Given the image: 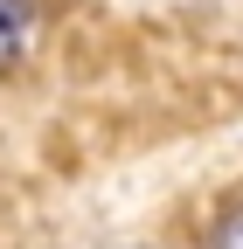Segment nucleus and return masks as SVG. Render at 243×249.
Segmentation results:
<instances>
[{
	"instance_id": "1",
	"label": "nucleus",
	"mask_w": 243,
	"mask_h": 249,
	"mask_svg": "<svg viewBox=\"0 0 243 249\" xmlns=\"http://www.w3.org/2000/svg\"><path fill=\"white\" fill-rule=\"evenodd\" d=\"M35 35H42V7L35 0H0V70H14L35 49Z\"/></svg>"
},
{
	"instance_id": "2",
	"label": "nucleus",
	"mask_w": 243,
	"mask_h": 249,
	"mask_svg": "<svg viewBox=\"0 0 243 249\" xmlns=\"http://www.w3.org/2000/svg\"><path fill=\"white\" fill-rule=\"evenodd\" d=\"M208 249H243V208L216 214V229H208Z\"/></svg>"
}]
</instances>
